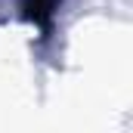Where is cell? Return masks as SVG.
<instances>
[{"label": "cell", "instance_id": "6da1fadb", "mask_svg": "<svg viewBox=\"0 0 133 133\" xmlns=\"http://www.w3.org/2000/svg\"><path fill=\"white\" fill-rule=\"evenodd\" d=\"M19 3H22V12H25L28 22L40 25V28H50V22H53L62 0H19Z\"/></svg>", "mask_w": 133, "mask_h": 133}]
</instances>
